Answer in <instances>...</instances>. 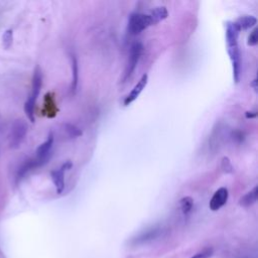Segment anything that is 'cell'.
Here are the masks:
<instances>
[{"label": "cell", "mask_w": 258, "mask_h": 258, "mask_svg": "<svg viewBox=\"0 0 258 258\" xmlns=\"http://www.w3.org/2000/svg\"><path fill=\"white\" fill-rule=\"evenodd\" d=\"M41 85H42L41 71L38 67H36L35 71H34V74H33V77H32L31 92H30V95L28 96L26 102L24 103L25 114H26L27 118L29 119V121L32 122V123L35 120V118H34V108H35V103H36L37 97L40 93Z\"/></svg>", "instance_id": "6da1fadb"}, {"label": "cell", "mask_w": 258, "mask_h": 258, "mask_svg": "<svg viewBox=\"0 0 258 258\" xmlns=\"http://www.w3.org/2000/svg\"><path fill=\"white\" fill-rule=\"evenodd\" d=\"M151 25L152 22L148 14L134 12L130 15L128 20V31L130 34L136 35Z\"/></svg>", "instance_id": "7a4b0ae2"}, {"label": "cell", "mask_w": 258, "mask_h": 258, "mask_svg": "<svg viewBox=\"0 0 258 258\" xmlns=\"http://www.w3.org/2000/svg\"><path fill=\"white\" fill-rule=\"evenodd\" d=\"M27 133V124L25 121L18 119L15 120L12 124L10 133H9V145L11 148H17L23 141Z\"/></svg>", "instance_id": "3957f363"}, {"label": "cell", "mask_w": 258, "mask_h": 258, "mask_svg": "<svg viewBox=\"0 0 258 258\" xmlns=\"http://www.w3.org/2000/svg\"><path fill=\"white\" fill-rule=\"evenodd\" d=\"M142 51H143V45L140 42H135L131 46L129 58H128V61H127V64H126V68H125V71L123 74V82H125L127 79H129L131 77V75L133 74V72L139 61V58L142 54Z\"/></svg>", "instance_id": "277c9868"}, {"label": "cell", "mask_w": 258, "mask_h": 258, "mask_svg": "<svg viewBox=\"0 0 258 258\" xmlns=\"http://www.w3.org/2000/svg\"><path fill=\"white\" fill-rule=\"evenodd\" d=\"M52 145H53V134L49 133L46 140L36 148L35 156L33 158L37 162L38 166H41L47 162L51 154Z\"/></svg>", "instance_id": "5b68a950"}, {"label": "cell", "mask_w": 258, "mask_h": 258, "mask_svg": "<svg viewBox=\"0 0 258 258\" xmlns=\"http://www.w3.org/2000/svg\"><path fill=\"white\" fill-rule=\"evenodd\" d=\"M228 53H229L230 59L232 61L234 81H235V83H239L240 77H241V70H242V58H241V52L239 49V45L228 46Z\"/></svg>", "instance_id": "8992f818"}, {"label": "cell", "mask_w": 258, "mask_h": 258, "mask_svg": "<svg viewBox=\"0 0 258 258\" xmlns=\"http://www.w3.org/2000/svg\"><path fill=\"white\" fill-rule=\"evenodd\" d=\"M229 198V191L227 187H220L215 191L213 195L209 207L212 211H218L220 210L228 201Z\"/></svg>", "instance_id": "52a82bcc"}, {"label": "cell", "mask_w": 258, "mask_h": 258, "mask_svg": "<svg viewBox=\"0 0 258 258\" xmlns=\"http://www.w3.org/2000/svg\"><path fill=\"white\" fill-rule=\"evenodd\" d=\"M148 82V76L147 74H144L140 80L138 81V83L134 86V88L132 89V91L127 95V97L124 100V105L128 106L130 105L132 102H134L140 95V93L143 91V89L146 87Z\"/></svg>", "instance_id": "ba28073f"}, {"label": "cell", "mask_w": 258, "mask_h": 258, "mask_svg": "<svg viewBox=\"0 0 258 258\" xmlns=\"http://www.w3.org/2000/svg\"><path fill=\"white\" fill-rule=\"evenodd\" d=\"M240 29L235 23V21H228L226 23V41L227 46L238 45V37L240 33Z\"/></svg>", "instance_id": "9c48e42d"}, {"label": "cell", "mask_w": 258, "mask_h": 258, "mask_svg": "<svg viewBox=\"0 0 258 258\" xmlns=\"http://www.w3.org/2000/svg\"><path fill=\"white\" fill-rule=\"evenodd\" d=\"M64 172H66V170L63 169L62 166H60L58 169H54L50 172L51 180L55 186L57 194H61L64 188Z\"/></svg>", "instance_id": "30bf717a"}, {"label": "cell", "mask_w": 258, "mask_h": 258, "mask_svg": "<svg viewBox=\"0 0 258 258\" xmlns=\"http://www.w3.org/2000/svg\"><path fill=\"white\" fill-rule=\"evenodd\" d=\"M37 167H39V166H38L37 162L34 160V158H30V159L26 160L25 162H23L16 172V177H15L16 182L20 181L29 171H31Z\"/></svg>", "instance_id": "8fae6325"}, {"label": "cell", "mask_w": 258, "mask_h": 258, "mask_svg": "<svg viewBox=\"0 0 258 258\" xmlns=\"http://www.w3.org/2000/svg\"><path fill=\"white\" fill-rule=\"evenodd\" d=\"M148 15L150 16L152 25H154V24H157L158 22L164 20L167 17L168 12L164 6H157Z\"/></svg>", "instance_id": "7c38bea8"}, {"label": "cell", "mask_w": 258, "mask_h": 258, "mask_svg": "<svg viewBox=\"0 0 258 258\" xmlns=\"http://www.w3.org/2000/svg\"><path fill=\"white\" fill-rule=\"evenodd\" d=\"M71 67H72V84H71V90L72 92H76L77 86H78V80H79V67H78V60L74 53H71Z\"/></svg>", "instance_id": "4fadbf2b"}, {"label": "cell", "mask_w": 258, "mask_h": 258, "mask_svg": "<svg viewBox=\"0 0 258 258\" xmlns=\"http://www.w3.org/2000/svg\"><path fill=\"white\" fill-rule=\"evenodd\" d=\"M257 22V19L252 16V15H244V16H241L239 17L235 23L237 24V26L239 27L240 30L242 29H248V28H251L253 27Z\"/></svg>", "instance_id": "5bb4252c"}, {"label": "cell", "mask_w": 258, "mask_h": 258, "mask_svg": "<svg viewBox=\"0 0 258 258\" xmlns=\"http://www.w3.org/2000/svg\"><path fill=\"white\" fill-rule=\"evenodd\" d=\"M257 201V186H255L252 190L247 192L239 200V205L243 207H249L253 205Z\"/></svg>", "instance_id": "9a60e30c"}, {"label": "cell", "mask_w": 258, "mask_h": 258, "mask_svg": "<svg viewBox=\"0 0 258 258\" xmlns=\"http://www.w3.org/2000/svg\"><path fill=\"white\" fill-rule=\"evenodd\" d=\"M179 206H180V210L182 212V214L187 215L190 213V211L192 210L194 207V200L190 197H183L180 201H179Z\"/></svg>", "instance_id": "2e32d148"}, {"label": "cell", "mask_w": 258, "mask_h": 258, "mask_svg": "<svg viewBox=\"0 0 258 258\" xmlns=\"http://www.w3.org/2000/svg\"><path fill=\"white\" fill-rule=\"evenodd\" d=\"M64 130H66L67 134L69 135V137H71V138H76L83 134V132L80 128H78L77 126H75L74 124H71V123L64 124Z\"/></svg>", "instance_id": "e0dca14e"}, {"label": "cell", "mask_w": 258, "mask_h": 258, "mask_svg": "<svg viewBox=\"0 0 258 258\" xmlns=\"http://www.w3.org/2000/svg\"><path fill=\"white\" fill-rule=\"evenodd\" d=\"M13 42V31L12 29H6L2 35V43L5 48H9Z\"/></svg>", "instance_id": "ac0fdd59"}, {"label": "cell", "mask_w": 258, "mask_h": 258, "mask_svg": "<svg viewBox=\"0 0 258 258\" xmlns=\"http://www.w3.org/2000/svg\"><path fill=\"white\" fill-rule=\"evenodd\" d=\"M221 167L223 169L224 172L226 173H232L234 171V167L230 161V159L228 157H223L222 161H221Z\"/></svg>", "instance_id": "d6986e66"}, {"label": "cell", "mask_w": 258, "mask_h": 258, "mask_svg": "<svg viewBox=\"0 0 258 258\" xmlns=\"http://www.w3.org/2000/svg\"><path fill=\"white\" fill-rule=\"evenodd\" d=\"M213 253H214L213 248H206L203 251L195 254L190 258H209V257H211L213 255Z\"/></svg>", "instance_id": "ffe728a7"}, {"label": "cell", "mask_w": 258, "mask_h": 258, "mask_svg": "<svg viewBox=\"0 0 258 258\" xmlns=\"http://www.w3.org/2000/svg\"><path fill=\"white\" fill-rule=\"evenodd\" d=\"M258 30L255 28L251 33L250 35L248 36V41H247V44L250 45V46H254L257 44L258 42Z\"/></svg>", "instance_id": "44dd1931"}, {"label": "cell", "mask_w": 258, "mask_h": 258, "mask_svg": "<svg viewBox=\"0 0 258 258\" xmlns=\"http://www.w3.org/2000/svg\"><path fill=\"white\" fill-rule=\"evenodd\" d=\"M245 116L247 119H252V118H255L257 116V113L255 111H247L245 113Z\"/></svg>", "instance_id": "7402d4cb"}, {"label": "cell", "mask_w": 258, "mask_h": 258, "mask_svg": "<svg viewBox=\"0 0 258 258\" xmlns=\"http://www.w3.org/2000/svg\"><path fill=\"white\" fill-rule=\"evenodd\" d=\"M61 166H62L63 169L67 171V170H70V169L73 167V163H72L70 160H68V161H66Z\"/></svg>", "instance_id": "603a6c76"}, {"label": "cell", "mask_w": 258, "mask_h": 258, "mask_svg": "<svg viewBox=\"0 0 258 258\" xmlns=\"http://www.w3.org/2000/svg\"><path fill=\"white\" fill-rule=\"evenodd\" d=\"M250 86H251V87H253V89H254L255 91H257V80H256V79H254V80L252 81V83L250 84Z\"/></svg>", "instance_id": "cb8c5ba5"}]
</instances>
